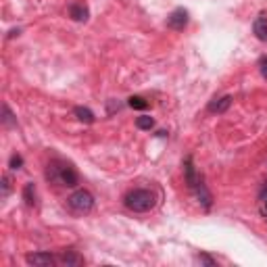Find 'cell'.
<instances>
[{
  "label": "cell",
  "instance_id": "8",
  "mask_svg": "<svg viewBox=\"0 0 267 267\" xmlns=\"http://www.w3.org/2000/svg\"><path fill=\"white\" fill-rule=\"evenodd\" d=\"M57 265H63V267H76V265H84V257L73 251H65L57 255Z\"/></svg>",
  "mask_w": 267,
  "mask_h": 267
},
{
  "label": "cell",
  "instance_id": "13",
  "mask_svg": "<svg viewBox=\"0 0 267 267\" xmlns=\"http://www.w3.org/2000/svg\"><path fill=\"white\" fill-rule=\"evenodd\" d=\"M136 127H138V130H153V127H155V119H153L151 115H140L136 119Z\"/></svg>",
  "mask_w": 267,
  "mask_h": 267
},
{
  "label": "cell",
  "instance_id": "16",
  "mask_svg": "<svg viewBox=\"0 0 267 267\" xmlns=\"http://www.w3.org/2000/svg\"><path fill=\"white\" fill-rule=\"evenodd\" d=\"M8 167L10 169H21V167H23V157H21V155H10V161H8Z\"/></svg>",
  "mask_w": 267,
  "mask_h": 267
},
{
  "label": "cell",
  "instance_id": "7",
  "mask_svg": "<svg viewBox=\"0 0 267 267\" xmlns=\"http://www.w3.org/2000/svg\"><path fill=\"white\" fill-rule=\"evenodd\" d=\"M232 96L230 94H226V96H221V98H213L209 104H207V111L209 113H213V115H221V113H226L228 109H230V106H232Z\"/></svg>",
  "mask_w": 267,
  "mask_h": 267
},
{
  "label": "cell",
  "instance_id": "15",
  "mask_svg": "<svg viewBox=\"0 0 267 267\" xmlns=\"http://www.w3.org/2000/svg\"><path fill=\"white\" fill-rule=\"evenodd\" d=\"M2 123H4V127H13V125H17L15 115L10 113V109H8V104H6V102L2 104Z\"/></svg>",
  "mask_w": 267,
  "mask_h": 267
},
{
  "label": "cell",
  "instance_id": "11",
  "mask_svg": "<svg viewBox=\"0 0 267 267\" xmlns=\"http://www.w3.org/2000/svg\"><path fill=\"white\" fill-rule=\"evenodd\" d=\"M73 115H76L82 123H94L96 121V115L88 109V106H76V109H73Z\"/></svg>",
  "mask_w": 267,
  "mask_h": 267
},
{
  "label": "cell",
  "instance_id": "12",
  "mask_svg": "<svg viewBox=\"0 0 267 267\" xmlns=\"http://www.w3.org/2000/svg\"><path fill=\"white\" fill-rule=\"evenodd\" d=\"M23 200L27 207H36V186L34 181H27L23 186Z\"/></svg>",
  "mask_w": 267,
  "mask_h": 267
},
{
  "label": "cell",
  "instance_id": "2",
  "mask_svg": "<svg viewBox=\"0 0 267 267\" xmlns=\"http://www.w3.org/2000/svg\"><path fill=\"white\" fill-rule=\"evenodd\" d=\"M46 178L52 184L65 186V188H76L80 184V174L76 172V167L65 161H52L46 169Z\"/></svg>",
  "mask_w": 267,
  "mask_h": 267
},
{
  "label": "cell",
  "instance_id": "5",
  "mask_svg": "<svg viewBox=\"0 0 267 267\" xmlns=\"http://www.w3.org/2000/svg\"><path fill=\"white\" fill-rule=\"evenodd\" d=\"M188 21H190V15H188V10L184 6H178L176 10H172L167 17V27H172L176 31H181L186 25H188Z\"/></svg>",
  "mask_w": 267,
  "mask_h": 267
},
{
  "label": "cell",
  "instance_id": "1",
  "mask_svg": "<svg viewBox=\"0 0 267 267\" xmlns=\"http://www.w3.org/2000/svg\"><path fill=\"white\" fill-rule=\"evenodd\" d=\"M184 178H186V184H188V188H190L192 194H194V198H196L205 209H211L213 196H211L209 188L205 186V181H202V178L198 176L194 163H192V157H186V159H184Z\"/></svg>",
  "mask_w": 267,
  "mask_h": 267
},
{
  "label": "cell",
  "instance_id": "6",
  "mask_svg": "<svg viewBox=\"0 0 267 267\" xmlns=\"http://www.w3.org/2000/svg\"><path fill=\"white\" fill-rule=\"evenodd\" d=\"M25 261H27V265L48 267V265L57 263V257L55 255H50V253H31V255H25Z\"/></svg>",
  "mask_w": 267,
  "mask_h": 267
},
{
  "label": "cell",
  "instance_id": "14",
  "mask_svg": "<svg viewBox=\"0 0 267 267\" xmlns=\"http://www.w3.org/2000/svg\"><path fill=\"white\" fill-rule=\"evenodd\" d=\"M127 104L136 111H146L148 109V100H144L142 96H132V98H127Z\"/></svg>",
  "mask_w": 267,
  "mask_h": 267
},
{
  "label": "cell",
  "instance_id": "3",
  "mask_svg": "<svg viewBox=\"0 0 267 267\" xmlns=\"http://www.w3.org/2000/svg\"><path fill=\"white\" fill-rule=\"evenodd\" d=\"M123 205L134 213H146L157 205V196L153 190L146 188H134L123 196Z\"/></svg>",
  "mask_w": 267,
  "mask_h": 267
},
{
  "label": "cell",
  "instance_id": "19",
  "mask_svg": "<svg viewBox=\"0 0 267 267\" xmlns=\"http://www.w3.org/2000/svg\"><path fill=\"white\" fill-rule=\"evenodd\" d=\"M8 192H10V179H8V176H4L2 178V198L8 196Z\"/></svg>",
  "mask_w": 267,
  "mask_h": 267
},
{
  "label": "cell",
  "instance_id": "4",
  "mask_svg": "<svg viewBox=\"0 0 267 267\" xmlns=\"http://www.w3.org/2000/svg\"><path fill=\"white\" fill-rule=\"evenodd\" d=\"M67 207L78 213V215H84V213H90L94 209V196L88 190H76L73 194L67 198Z\"/></svg>",
  "mask_w": 267,
  "mask_h": 267
},
{
  "label": "cell",
  "instance_id": "9",
  "mask_svg": "<svg viewBox=\"0 0 267 267\" xmlns=\"http://www.w3.org/2000/svg\"><path fill=\"white\" fill-rule=\"evenodd\" d=\"M69 17L73 21H80V23H84V21H88V17H90V8L84 4V2H73L69 6Z\"/></svg>",
  "mask_w": 267,
  "mask_h": 267
},
{
  "label": "cell",
  "instance_id": "17",
  "mask_svg": "<svg viewBox=\"0 0 267 267\" xmlns=\"http://www.w3.org/2000/svg\"><path fill=\"white\" fill-rule=\"evenodd\" d=\"M196 261L202 263V265H211V267H215V265H217V261H215V259H211L209 255H198Z\"/></svg>",
  "mask_w": 267,
  "mask_h": 267
},
{
  "label": "cell",
  "instance_id": "10",
  "mask_svg": "<svg viewBox=\"0 0 267 267\" xmlns=\"http://www.w3.org/2000/svg\"><path fill=\"white\" fill-rule=\"evenodd\" d=\"M253 31L261 42H267V13H261L257 19H255Z\"/></svg>",
  "mask_w": 267,
  "mask_h": 267
},
{
  "label": "cell",
  "instance_id": "18",
  "mask_svg": "<svg viewBox=\"0 0 267 267\" xmlns=\"http://www.w3.org/2000/svg\"><path fill=\"white\" fill-rule=\"evenodd\" d=\"M259 71H261V76L267 80V55H263L259 59Z\"/></svg>",
  "mask_w": 267,
  "mask_h": 267
}]
</instances>
